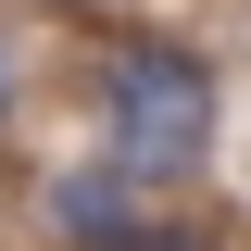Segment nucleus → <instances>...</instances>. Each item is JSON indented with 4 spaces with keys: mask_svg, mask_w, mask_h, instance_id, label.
Listing matches in <instances>:
<instances>
[{
    "mask_svg": "<svg viewBox=\"0 0 251 251\" xmlns=\"http://www.w3.org/2000/svg\"><path fill=\"white\" fill-rule=\"evenodd\" d=\"M214 63L201 50H176V38H138V50H113L100 63V138H113V176L126 188H176V176H201L214 163Z\"/></svg>",
    "mask_w": 251,
    "mask_h": 251,
    "instance_id": "f257e3e1",
    "label": "nucleus"
},
{
    "mask_svg": "<svg viewBox=\"0 0 251 251\" xmlns=\"http://www.w3.org/2000/svg\"><path fill=\"white\" fill-rule=\"evenodd\" d=\"M38 226H50L63 251H126L138 239V188L113 176V163H50V176H38Z\"/></svg>",
    "mask_w": 251,
    "mask_h": 251,
    "instance_id": "f03ea898",
    "label": "nucleus"
},
{
    "mask_svg": "<svg viewBox=\"0 0 251 251\" xmlns=\"http://www.w3.org/2000/svg\"><path fill=\"white\" fill-rule=\"evenodd\" d=\"M126 251H214V239H201V226H138Z\"/></svg>",
    "mask_w": 251,
    "mask_h": 251,
    "instance_id": "7ed1b4c3",
    "label": "nucleus"
},
{
    "mask_svg": "<svg viewBox=\"0 0 251 251\" xmlns=\"http://www.w3.org/2000/svg\"><path fill=\"white\" fill-rule=\"evenodd\" d=\"M0 113H13V50H0Z\"/></svg>",
    "mask_w": 251,
    "mask_h": 251,
    "instance_id": "20e7f679",
    "label": "nucleus"
}]
</instances>
